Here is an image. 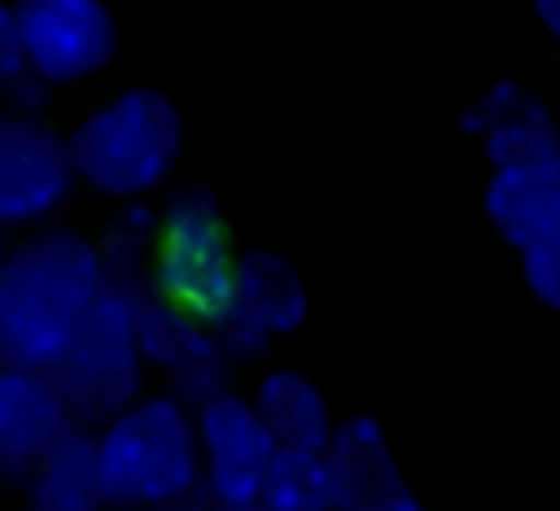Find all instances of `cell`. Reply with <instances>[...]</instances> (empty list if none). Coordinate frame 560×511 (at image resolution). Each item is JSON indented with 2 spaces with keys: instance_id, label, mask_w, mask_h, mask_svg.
<instances>
[{
  "instance_id": "1",
  "label": "cell",
  "mask_w": 560,
  "mask_h": 511,
  "mask_svg": "<svg viewBox=\"0 0 560 511\" xmlns=\"http://www.w3.org/2000/svg\"><path fill=\"white\" fill-rule=\"evenodd\" d=\"M105 284L96 240L44 227L0 262V367L48 371L79 336Z\"/></svg>"
},
{
  "instance_id": "2",
  "label": "cell",
  "mask_w": 560,
  "mask_h": 511,
  "mask_svg": "<svg viewBox=\"0 0 560 511\" xmlns=\"http://www.w3.org/2000/svg\"><path fill=\"white\" fill-rule=\"evenodd\" d=\"M96 459L109 507H179L201 489L197 411L175 393L140 397L96 432Z\"/></svg>"
},
{
  "instance_id": "3",
  "label": "cell",
  "mask_w": 560,
  "mask_h": 511,
  "mask_svg": "<svg viewBox=\"0 0 560 511\" xmlns=\"http://www.w3.org/2000/svg\"><path fill=\"white\" fill-rule=\"evenodd\" d=\"M70 153L88 188L114 201H140L175 170L184 118L158 87H127L74 122Z\"/></svg>"
},
{
  "instance_id": "4",
  "label": "cell",
  "mask_w": 560,
  "mask_h": 511,
  "mask_svg": "<svg viewBox=\"0 0 560 511\" xmlns=\"http://www.w3.org/2000/svg\"><path fill=\"white\" fill-rule=\"evenodd\" d=\"M144 367L149 363L140 349V301L122 288L101 284L79 336L44 371V380L52 384L74 424H109L131 402H140Z\"/></svg>"
},
{
  "instance_id": "5",
  "label": "cell",
  "mask_w": 560,
  "mask_h": 511,
  "mask_svg": "<svg viewBox=\"0 0 560 511\" xmlns=\"http://www.w3.org/2000/svg\"><path fill=\"white\" fill-rule=\"evenodd\" d=\"M241 253L232 249L228 218L210 188H179L162 205L158 293L197 319H214L232 297Z\"/></svg>"
},
{
  "instance_id": "6",
  "label": "cell",
  "mask_w": 560,
  "mask_h": 511,
  "mask_svg": "<svg viewBox=\"0 0 560 511\" xmlns=\"http://www.w3.org/2000/svg\"><path fill=\"white\" fill-rule=\"evenodd\" d=\"M79 183L70 135L35 114H0V227L52 218Z\"/></svg>"
},
{
  "instance_id": "7",
  "label": "cell",
  "mask_w": 560,
  "mask_h": 511,
  "mask_svg": "<svg viewBox=\"0 0 560 511\" xmlns=\"http://www.w3.org/2000/svg\"><path fill=\"white\" fill-rule=\"evenodd\" d=\"M302 319H306V284L298 266L271 249H249L241 253L232 297L210 319V328L232 363H254L271 349L276 336L293 332Z\"/></svg>"
},
{
  "instance_id": "8",
  "label": "cell",
  "mask_w": 560,
  "mask_h": 511,
  "mask_svg": "<svg viewBox=\"0 0 560 511\" xmlns=\"http://www.w3.org/2000/svg\"><path fill=\"white\" fill-rule=\"evenodd\" d=\"M31 70L57 87L101 74L118 52V22L105 0H13Z\"/></svg>"
},
{
  "instance_id": "9",
  "label": "cell",
  "mask_w": 560,
  "mask_h": 511,
  "mask_svg": "<svg viewBox=\"0 0 560 511\" xmlns=\"http://www.w3.org/2000/svg\"><path fill=\"white\" fill-rule=\"evenodd\" d=\"M201 437V494L219 507H249L262 494L267 467L276 459V437L267 432L254 397L214 393L197 406Z\"/></svg>"
},
{
  "instance_id": "10",
  "label": "cell",
  "mask_w": 560,
  "mask_h": 511,
  "mask_svg": "<svg viewBox=\"0 0 560 511\" xmlns=\"http://www.w3.org/2000/svg\"><path fill=\"white\" fill-rule=\"evenodd\" d=\"M140 349H144V363L166 376L179 402L201 406L214 393H228L232 358L223 354L214 328L162 293L140 301Z\"/></svg>"
},
{
  "instance_id": "11",
  "label": "cell",
  "mask_w": 560,
  "mask_h": 511,
  "mask_svg": "<svg viewBox=\"0 0 560 511\" xmlns=\"http://www.w3.org/2000/svg\"><path fill=\"white\" fill-rule=\"evenodd\" d=\"M459 131L481 148L490 166H512V162L560 153V114L538 87L521 79L486 83L459 109Z\"/></svg>"
},
{
  "instance_id": "12",
  "label": "cell",
  "mask_w": 560,
  "mask_h": 511,
  "mask_svg": "<svg viewBox=\"0 0 560 511\" xmlns=\"http://www.w3.org/2000/svg\"><path fill=\"white\" fill-rule=\"evenodd\" d=\"M332 472V511H424L411 485L402 480L394 450L372 415L337 424L328 445Z\"/></svg>"
},
{
  "instance_id": "13",
  "label": "cell",
  "mask_w": 560,
  "mask_h": 511,
  "mask_svg": "<svg viewBox=\"0 0 560 511\" xmlns=\"http://www.w3.org/2000/svg\"><path fill=\"white\" fill-rule=\"evenodd\" d=\"M481 210L494 236L516 253L560 231V153L490 166V179L481 188Z\"/></svg>"
},
{
  "instance_id": "14",
  "label": "cell",
  "mask_w": 560,
  "mask_h": 511,
  "mask_svg": "<svg viewBox=\"0 0 560 511\" xmlns=\"http://www.w3.org/2000/svg\"><path fill=\"white\" fill-rule=\"evenodd\" d=\"M70 424L74 419L39 371L0 367V485H26Z\"/></svg>"
},
{
  "instance_id": "15",
  "label": "cell",
  "mask_w": 560,
  "mask_h": 511,
  "mask_svg": "<svg viewBox=\"0 0 560 511\" xmlns=\"http://www.w3.org/2000/svg\"><path fill=\"white\" fill-rule=\"evenodd\" d=\"M26 511H105V480L96 459V432L70 424L26 476Z\"/></svg>"
},
{
  "instance_id": "16",
  "label": "cell",
  "mask_w": 560,
  "mask_h": 511,
  "mask_svg": "<svg viewBox=\"0 0 560 511\" xmlns=\"http://www.w3.org/2000/svg\"><path fill=\"white\" fill-rule=\"evenodd\" d=\"M254 411L262 415L267 432L280 450H315L328 454L332 445V411L319 393V384L302 371H271L254 389Z\"/></svg>"
},
{
  "instance_id": "17",
  "label": "cell",
  "mask_w": 560,
  "mask_h": 511,
  "mask_svg": "<svg viewBox=\"0 0 560 511\" xmlns=\"http://www.w3.org/2000/svg\"><path fill=\"white\" fill-rule=\"evenodd\" d=\"M158 249H162V210L144 201H127L96 236L101 271L109 288L144 301L158 293Z\"/></svg>"
},
{
  "instance_id": "18",
  "label": "cell",
  "mask_w": 560,
  "mask_h": 511,
  "mask_svg": "<svg viewBox=\"0 0 560 511\" xmlns=\"http://www.w3.org/2000/svg\"><path fill=\"white\" fill-rule=\"evenodd\" d=\"M258 502L267 511H332L328 454H315V450H276Z\"/></svg>"
},
{
  "instance_id": "19",
  "label": "cell",
  "mask_w": 560,
  "mask_h": 511,
  "mask_svg": "<svg viewBox=\"0 0 560 511\" xmlns=\"http://www.w3.org/2000/svg\"><path fill=\"white\" fill-rule=\"evenodd\" d=\"M0 96L13 105V114H35L48 96V83L26 61L18 9L9 0H0Z\"/></svg>"
},
{
  "instance_id": "20",
  "label": "cell",
  "mask_w": 560,
  "mask_h": 511,
  "mask_svg": "<svg viewBox=\"0 0 560 511\" xmlns=\"http://www.w3.org/2000/svg\"><path fill=\"white\" fill-rule=\"evenodd\" d=\"M521 280H525L529 297L542 310L560 314V231H551L538 245L521 249Z\"/></svg>"
},
{
  "instance_id": "21",
  "label": "cell",
  "mask_w": 560,
  "mask_h": 511,
  "mask_svg": "<svg viewBox=\"0 0 560 511\" xmlns=\"http://www.w3.org/2000/svg\"><path fill=\"white\" fill-rule=\"evenodd\" d=\"M529 9H534V22H538V31L551 39V48L560 52V0H529Z\"/></svg>"
},
{
  "instance_id": "22",
  "label": "cell",
  "mask_w": 560,
  "mask_h": 511,
  "mask_svg": "<svg viewBox=\"0 0 560 511\" xmlns=\"http://www.w3.org/2000/svg\"><path fill=\"white\" fill-rule=\"evenodd\" d=\"M201 511H267L262 502H249V507H219V502H206Z\"/></svg>"
},
{
  "instance_id": "23",
  "label": "cell",
  "mask_w": 560,
  "mask_h": 511,
  "mask_svg": "<svg viewBox=\"0 0 560 511\" xmlns=\"http://www.w3.org/2000/svg\"><path fill=\"white\" fill-rule=\"evenodd\" d=\"M114 511H122V507H114ZM158 511H192L188 502H179V507H158Z\"/></svg>"
},
{
  "instance_id": "24",
  "label": "cell",
  "mask_w": 560,
  "mask_h": 511,
  "mask_svg": "<svg viewBox=\"0 0 560 511\" xmlns=\"http://www.w3.org/2000/svg\"><path fill=\"white\" fill-rule=\"evenodd\" d=\"M0 231H4V227H0ZM0 262H4V236H0Z\"/></svg>"
}]
</instances>
